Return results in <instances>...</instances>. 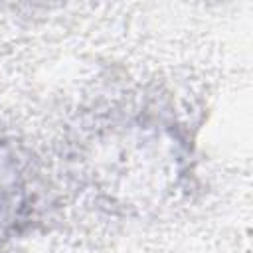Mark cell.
<instances>
[{"instance_id":"1","label":"cell","mask_w":253,"mask_h":253,"mask_svg":"<svg viewBox=\"0 0 253 253\" xmlns=\"http://www.w3.org/2000/svg\"><path fill=\"white\" fill-rule=\"evenodd\" d=\"M22 184L18 180V168H14L12 156L0 154V227L18 217L22 208Z\"/></svg>"}]
</instances>
